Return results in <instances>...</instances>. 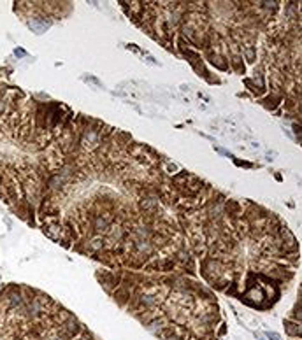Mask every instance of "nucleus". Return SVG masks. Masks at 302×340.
Returning a JSON list of instances; mask_svg holds the SVG:
<instances>
[{"label": "nucleus", "mask_w": 302, "mask_h": 340, "mask_svg": "<svg viewBox=\"0 0 302 340\" xmlns=\"http://www.w3.org/2000/svg\"><path fill=\"white\" fill-rule=\"evenodd\" d=\"M267 335H269V338H272V340H281L278 333H267Z\"/></svg>", "instance_id": "obj_1"}]
</instances>
